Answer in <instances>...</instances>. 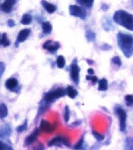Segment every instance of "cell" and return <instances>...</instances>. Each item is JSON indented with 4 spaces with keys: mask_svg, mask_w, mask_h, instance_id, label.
Instances as JSON below:
<instances>
[{
    "mask_svg": "<svg viewBox=\"0 0 133 150\" xmlns=\"http://www.w3.org/2000/svg\"><path fill=\"white\" fill-rule=\"evenodd\" d=\"M26 128H27V121H25V122H24L22 125L18 126L17 127V131L18 132H23L24 130H26Z\"/></svg>",
    "mask_w": 133,
    "mask_h": 150,
    "instance_id": "obj_29",
    "label": "cell"
},
{
    "mask_svg": "<svg viewBox=\"0 0 133 150\" xmlns=\"http://www.w3.org/2000/svg\"><path fill=\"white\" fill-rule=\"evenodd\" d=\"M70 76H71L72 80L74 81V83L78 84V82H79V67L76 64V60H74L73 64L70 67Z\"/></svg>",
    "mask_w": 133,
    "mask_h": 150,
    "instance_id": "obj_6",
    "label": "cell"
},
{
    "mask_svg": "<svg viewBox=\"0 0 133 150\" xmlns=\"http://www.w3.org/2000/svg\"><path fill=\"white\" fill-rule=\"evenodd\" d=\"M125 101L128 106H133V95H126Z\"/></svg>",
    "mask_w": 133,
    "mask_h": 150,
    "instance_id": "obj_25",
    "label": "cell"
},
{
    "mask_svg": "<svg viewBox=\"0 0 133 150\" xmlns=\"http://www.w3.org/2000/svg\"><path fill=\"white\" fill-rule=\"evenodd\" d=\"M79 3H81L82 5L86 6V7H90L93 4V0H77Z\"/></svg>",
    "mask_w": 133,
    "mask_h": 150,
    "instance_id": "obj_24",
    "label": "cell"
},
{
    "mask_svg": "<svg viewBox=\"0 0 133 150\" xmlns=\"http://www.w3.org/2000/svg\"><path fill=\"white\" fill-rule=\"evenodd\" d=\"M65 65V59H64L63 56H58L57 58V66L59 68H63Z\"/></svg>",
    "mask_w": 133,
    "mask_h": 150,
    "instance_id": "obj_23",
    "label": "cell"
},
{
    "mask_svg": "<svg viewBox=\"0 0 133 150\" xmlns=\"http://www.w3.org/2000/svg\"><path fill=\"white\" fill-rule=\"evenodd\" d=\"M69 12L71 15L76 16V17H81V18H85V12L82 9L81 7L77 5H71L69 7Z\"/></svg>",
    "mask_w": 133,
    "mask_h": 150,
    "instance_id": "obj_7",
    "label": "cell"
},
{
    "mask_svg": "<svg viewBox=\"0 0 133 150\" xmlns=\"http://www.w3.org/2000/svg\"><path fill=\"white\" fill-rule=\"evenodd\" d=\"M42 29H43V32L44 33H50L52 30V26L49 22H44L42 24Z\"/></svg>",
    "mask_w": 133,
    "mask_h": 150,
    "instance_id": "obj_21",
    "label": "cell"
},
{
    "mask_svg": "<svg viewBox=\"0 0 133 150\" xmlns=\"http://www.w3.org/2000/svg\"><path fill=\"white\" fill-rule=\"evenodd\" d=\"M1 146H2V150H13L11 146H9V145L5 144L3 141H1Z\"/></svg>",
    "mask_w": 133,
    "mask_h": 150,
    "instance_id": "obj_31",
    "label": "cell"
},
{
    "mask_svg": "<svg viewBox=\"0 0 133 150\" xmlns=\"http://www.w3.org/2000/svg\"><path fill=\"white\" fill-rule=\"evenodd\" d=\"M40 129L41 128H36L35 130H34V132H32L29 136L26 137L25 142H24V144H25L26 146H28V145L35 142V140L37 139V137L39 136V134H40Z\"/></svg>",
    "mask_w": 133,
    "mask_h": 150,
    "instance_id": "obj_8",
    "label": "cell"
},
{
    "mask_svg": "<svg viewBox=\"0 0 133 150\" xmlns=\"http://www.w3.org/2000/svg\"><path fill=\"white\" fill-rule=\"evenodd\" d=\"M17 85H18V81H17V79H15V78H9L5 83V86L7 87L8 89H10V90L15 88Z\"/></svg>",
    "mask_w": 133,
    "mask_h": 150,
    "instance_id": "obj_14",
    "label": "cell"
},
{
    "mask_svg": "<svg viewBox=\"0 0 133 150\" xmlns=\"http://www.w3.org/2000/svg\"><path fill=\"white\" fill-rule=\"evenodd\" d=\"M15 3V0H5V1L2 3L1 5V9L3 10L4 12H10L12 9V6Z\"/></svg>",
    "mask_w": 133,
    "mask_h": 150,
    "instance_id": "obj_12",
    "label": "cell"
},
{
    "mask_svg": "<svg viewBox=\"0 0 133 150\" xmlns=\"http://www.w3.org/2000/svg\"><path fill=\"white\" fill-rule=\"evenodd\" d=\"M115 112L116 114L119 117V127L120 130L122 132H124L126 129V117H127V114H126L125 110H124L122 107H116L115 108Z\"/></svg>",
    "mask_w": 133,
    "mask_h": 150,
    "instance_id": "obj_4",
    "label": "cell"
},
{
    "mask_svg": "<svg viewBox=\"0 0 133 150\" xmlns=\"http://www.w3.org/2000/svg\"><path fill=\"white\" fill-rule=\"evenodd\" d=\"M42 4H43L44 8H45V10L48 12V13H53V12H55V10H56L55 5H53V4H51V3H48V2H46V1H43Z\"/></svg>",
    "mask_w": 133,
    "mask_h": 150,
    "instance_id": "obj_15",
    "label": "cell"
},
{
    "mask_svg": "<svg viewBox=\"0 0 133 150\" xmlns=\"http://www.w3.org/2000/svg\"><path fill=\"white\" fill-rule=\"evenodd\" d=\"M64 120H65V122L69 121V108H68V106H66L65 110H64Z\"/></svg>",
    "mask_w": 133,
    "mask_h": 150,
    "instance_id": "obj_28",
    "label": "cell"
},
{
    "mask_svg": "<svg viewBox=\"0 0 133 150\" xmlns=\"http://www.w3.org/2000/svg\"><path fill=\"white\" fill-rule=\"evenodd\" d=\"M114 20L118 24H121L125 28L133 31V16L125 11H117L114 15Z\"/></svg>",
    "mask_w": 133,
    "mask_h": 150,
    "instance_id": "obj_2",
    "label": "cell"
},
{
    "mask_svg": "<svg viewBox=\"0 0 133 150\" xmlns=\"http://www.w3.org/2000/svg\"><path fill=\"white\" fill-rule=\"evenodd\" d=\"M10 134H11L10 125L7 124V123L1 125V127H0V137H1V138H5V137L10 136Z\"/></svg>",
    "mask_w": 133,
    "mask_h": 150,
    "instance_id": "obj_11",
    "label": "cell"
},
{
    "mask_svg": "<svg viewBox=\"0 0 133 150\" xmlns=\"http://www.w3.org/2000/svg\"><path fill=\"white\" fill-rule=\"evenodd\" d=\"M0 43H1V45L4 46V47H7V46L10 44V42H9V40H8V37H7V35H6V33L2 34V37H1V40H0Z\"/></svg>",
    "mask_w": 133,
    "mask_h": 150,
    "instance_id": "obj_20",
    "label": "cell"
},
{
    "mask_svg": "<svg viewBox=\"0 0 133 150\" xmlns=\"http://www.w3.org/2000/svg\"><path fill=\"white\" fill-rule=\"evenodd\" d=\"M92 134L94 135V137H95L97 140H99V141H102L104 139V135L103 134H100V133H98V132H96L95 130H92Z\"/></svg>",
    "mask_w": 133,
    "mask_h": 150,
    "instance_id": "obj_26",
    "label": "cell"
},
{
    "mask_svg": "<svg viewBox=\"0 0 133 150\" xmlns=\"http://www.w3.org/2000/svg\"><path fill=\"white\" fill-rule=\"evenodd\" d=\"M88 73H89V74H93V69H88Z\"/></svg>",
    "mask_w": 133,
    "mask_h": 150,
    "instance_id": "obj_34",
    "label": "cell"
},
{
    "mask_svg": "<svg viewBox=\"0 0 133 150\" xmlns=\"http://www.w3.org/2000/svg\"><path fill=\"white\" fill-rule=\"evenodd\" d=\"M29 33H30V30H29V29L21 30V31H20V33L18 34V37H17L18 42H23L24 40H25L26 38L28 37V35H29Z\"/></svg>",
    "mask_w": 133,
    "mask_h": 150,
    "instance_id": "obj_13",
    "label": "cell"
},
{
    "mask_svg": "<svg viewBox=\"0 0 133 150\" xmlns=\"http://www.w3.org/2000/svg\"><path fill=\"white\" fill-rule=\"evenodd\" d=\"M87 78V80H91L93 83H96V81H97V78L96 77H91V76H87L86 77Z\"/></svg>",
    "mask_w": 133,
    "mask_h": 150,
    "instance_id": "obj_33",
    "label": "cell"
},
{
    "mask_svg": "<svg viewBox=\"0 0 133 150\" xmlns=\"http://www.w3.org/2000/svg\"><path fill=\"white\" fill-rule=\"evenodd\" d=\"M59 144H65L66 146H70V142L68 140V138L66 136H62V135L54 137L53 139H51L48 142V146H54V145H59Z\"/></svg>",
    "mask_w": 133,
    "mask_h": 150,
    "instance_id": "obj_5",
    "label": "cell"
},
{
    "mask_svg": "<svg viewBox=\"0 0 133 150\" xmlns=\"http://www.w3.org/2000/svg\"><path fill=\"white\" fill-rule=\"evenodd\" d=\"M112 62H113L114 64H116L117 66H120V65H121V60H120V58L118 57V56L114 57L113 59H112Z\"/></svg>",
    "mask_w": 133,
    "mask_h": 150,
    "instance_id": "obj_30",
    "label": "cell"
},
{
    "mask_svg": "<svg viewBox=\"0 0 133 150\" xmlns=\"http://www.w3.org/2000/svg\"><path fill=\"white\" fill-rule=\"evenodd\" d=\"M59 43L58 42H54V41H51V40H48L46 41L45 43L43 44V48L50 52H54L59 48Z\"/></svg>",
    "mask_w": 133,
    "mask_h": 150,
    "instance_id": "obj_10",
    "label": "cell"
},
{
    "mask_svg": "<svg viewBox=\"0 0 133 150\" xmlns=\"http://www.w3.org/2000/svg\"><path fill=\"white\" fill-rule=\"evenodd\" d=\"M40 128L42 131L46 133H52L56 128V124L51 125L47 120H42L41 121V125H40Z\"/></svg>",
    "mask_w": 133,
    "mask_h": 150,
    "instance_id": "obj_9",
    "label": "cell"
},
{
    "mask_svg": "<svg viewBox=\"0 0 133 150\" xmlns=\"http://www.w3.org/2000/svg\"><path fill=\"white\" fill-rule=\"evenodd\" d=\"M34 150H44V146L42 143H38L35 147H34Z\"/></svg>",
    "mask_w": 133,
    "mask_h": 150,
    "instance_id": "obj_32",
    "label": "cell"
},
{
    "mask_svg": "<svg viewBox=\"0 0 133 150\" xmlns=\"http://www.w3.org/2000/svg\"><path fill=\"white\" fill-rule=\"evenodd\" d=\"M66 93V91L64 90L63 88H58L56 90H53V91H50V92L46 93L45 94V101L46 102H52V101L56 100V99L60 98V97L64 96Z\"/></svg>",
    "mask_w": 133,
    "mask_h": 150,
    "instance_id": "obj_3",
    "label": "cell"
},
{
    "mask_svg": "<svg viewBox=\"0 0 133 150\" xmlns=\"http://www.w3.org/2000/svg\"><path fill=\"white\" fill-rule=\"evenodd\" d=\"M118 43L127 57H129L133 52V37L125 34H118Z\"/></svg>",
    "mask_w": 133,
    "mask_h": 150,
    "instance_id": "obj_1",
    "label": "cell"
},
{
    "mask_svg": "<svg viewBox=\"0 0 133 150\" xmlns=\"http://www.w3.org/2000/svg\"><path fill=\"white\" fill-rule=\"evenodd\" d=\"M124 150H133V137H127L125 139Z\"/></svg>",
    "mask_w": 133,
    "mask_h": 150,
    "instance_id": "obj_16",
    "label": "cell"
},
{
    "mask_svg": "<svg viewBox=\"0 0 133 150\" xmlns=\"http://www.w3.org/2000/svg\"><path fill=\"white\" fill-rule=\"evenodd\" d=\"M7 114H8L7 107H6V105L4 104V103H2L1 106H0V117L3 119V118H5V117L7 116Z\"/></svg>",
    "mask_w": 133,
    "mask_h": 150,
    "instance_id": "obj_18",
    "label": "cell"
},
{
    "mask_svg": "<svg viewBox=\"0 0 133 150\" xmlns=\"http://www.w3.org/2000/svg\"><path fill=\"white\" fill-rule=\"evenodd\" d=\"M107 87H108V83H107V80L106 79H101L99 81V86H98V89L100 91H105L107 90Z\"/></svg>",
    "mask_w": 133,
    "mask_h": 150,
    "instance_id": "obj_19",
    "label": "cell"
},
{
    "mask_svg": "<svg viewBox=\"0 0 133 150\" xmlns=\"http://www.w3.org/2000/svg\"><path fill=\"white\" fill-rule=\"evenodd\" d=\"M9 25L10 26H13V21H12V20H10V21H9Z\"/></svg>",
    "mask_w": 133,
    "mask_h": 150,
    "instance_id": "obj_35",
    "label": "cell"
},
{
    "mask_svg": "<svg viewBox=\"0 0 133 150\" xmlns=\"http://www.w3.org/2000/svg\"><path fill=\"white\" fill-rule=\"evenodd\" d=\"M82 146H83V137H81V139L78 141L77 144L74 145V149H75V150H80L82 148Z\"/></svg>",
    "mask_w": 133,
    "mask_h": 150,
    "instance_id": "obj_27",
    "label": "cell"
},
{
    "mask_svg": "<svg viewBox=\"0 0 133 150\" xmlns=\"http://www.w3.org/2000/svg\"><path fill=\"white\" fill-rule=\"evenodd\" d=\"M31 16L29 15V14H24L23 17H22L21 19V23L22 24H30V22H31Z\"/></svg>",
    "mask_w": 133,
    "mask_h": 150,
    "instance_id": "obj_22",
    "label": "cell"
},
{
    "mask_svg": "<svg viewBox=\"0 0 133 150\" xmlns=\"http://www.w3.org/2000/svg\"><path fill=\"white\" fill-rule=\"evenodd\" d=\"M66 93H67V95L70 97V98H75L76 96H77V91L75 90V89L73 88V87L71 86H68L67 89H66Z\"/></svg>",
    "mask_w": 133,
    "mask_h": 150,
    "instance_id": "obj_17",
    "label": "cell"
}]
</instances>
